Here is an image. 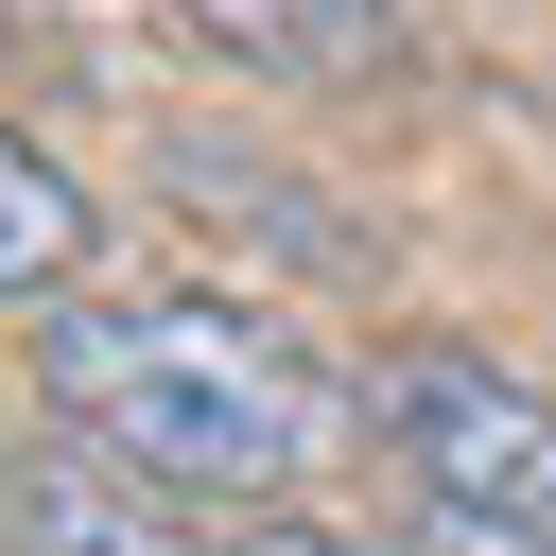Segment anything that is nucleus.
Returning a JSON list of instances; mask_svg holds the SVG:
<instances>
[{"label":"nucleus","mask_w":556,"mask_h":556,"mask_svg":"<svg viewBox=\"0 0 556 556\" xmlns=\"http://www.w3.org/2000/svg\"><path fill=\"white\" fill-rule=\"evenodd\" d=\"M35 382H52V417H70L104 469H139V486L261 504V486L313 452V400H295V365H278L243 313H208V295H156V313H104V295H70V313L35 330Z\"/></svg>","instance_id":"f257e3e1"},{"label":"nucleus","mask_w":556,"mask_h":556,"mask_svg":"<svg viewBox=\"0 0 556 556\" xmlns=\"http://www.w3.org/2000/svg\"><path fill=\"white\" fill-rule=\"evenodd\" d=\"M382 434L452 521H504V539L556 556V382H521L486 348H400L382 365Z\"/></svg>","instance_id":"f03ea898"},{"label":"nucleus","mask_w":556,"mask_h":556,"mask_svg":"<svg viewBox=\"0 0 556 556\" xmlns=\"http://www.w3.org/2000/svg\"><path fill=\"white\" fill-rule=\"evenodd\" d=\"M156 17H191L208 52L295 70V87H365V70H400V0H156Z\"/></svg>","instance_id":"7ed1b4c3"},{"label":"nucleus","mask_w":556,"mask_h":556,"mask_svg":"<svg viewBox=\"0 0 556 556\" xmlns=\"http://www.w3.org/2000/svg\"><path fill=\"white\" fill-rule=\"evenodd\" d=\"M87 243H104V208H87V174H70V156H35V139L0 122V295H17V313H70V278H87Z\"/></svg>","instance_id":"20e7f679"},{"label":"nucleus","mask_w":556,"mask_h":556,"mask_svg":"<svg viewBox=\"0 0 556 556\" xmlns=\"http://www.w3.org/2000/svg\"><path fill=\"white\" fill-rule=\"evenodd\" d=\"M17 556H191L122 469H87V452H52L35 486H17Z\"/></svg>","instance_id":"39448f33"},{"label":"nucleus","mask_w":556,"mask_h":556,"mask_svg":"<svg viewBox=\"0 0 556 556\" xmlns=\"http://www.w3.org/2000/svg\"><path fill=\"white\" fill-rule=\"evenodd\" d=\"M226 556H365V539H348V521H243Z\"/></svg>","instance_id":"423d86ee"}]
</instances>
